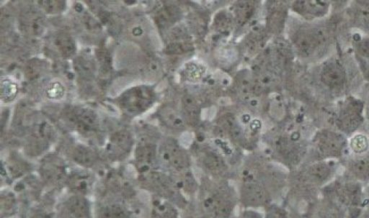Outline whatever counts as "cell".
Returning <instances> with one entry per match:
<instances>
[{
    "instance_id": "3",
    "label": "cell",
    "mask_w": 369,
    "mask_h": 218,
    "mask_svg": "<svg viewBox=\"0 0 369 218\" xmlns=\"http://www.w3.org/2000/svg\"><path fill=\"white\" fill-rule=\"evenodd\" d=\"M67 126L85 138L94 137L100 129L97 114L91 109L81 106H70L63 113Z\"/></svg>"
},
{
    "instance_id": "1",
    "label": "cell",
    "mask_w": 369,
    "mask_h": 218,
    "mask_svg": "<svg viewBox=\"0 0 369 218\" xmlns=\"http://www.w3.org/2000/svg\"><path fill=\"white\" fill-rule=\"evenodd\" d=\"M70 168L66 162L56 154L45 155L38 167V176L45 190L56 193L65 189Z\"/></svg>"
},
{
    "instance_id": "35",
    "label": "cell",
    "mask_w": 369,
    "mask_h": 218,
    "mask_svg": "<svg viewBox=\"0 0 369 218\" xmlns=\"http://www.w3.org/2000/svg\"><path fill=\"white\" fill-rule=\"evenodd\" d=\"M37 3L41 10L49 14H56L64 12L67 8L65 1H56V0H46V1H38Z\"/></svg>"
},
{
    "instance_id": "45",
    "label": "cell",
    "mask_w": 369,
    "mask_h": 218,
    "mask_svg": "<svg viewBox=\"0 0 369 218\" xmlns=\"http://www.w3.org/2000/svg\"><path fill=\"white\" fill-rule=\"evenodd\" d=\"M211 218H214V217H211Z\"/></svg>"
},
{
    "instance_id": "40",
    "label": "cell",
    "mask_w": 369,
    "mask_h": 218,
    "mask_svg": "<svg viewBox=\"0 0 369 218\" xmlns=\"http://www.w3.org/2000/svg\"><path fill=\"white\" fill-rule=\"evenodd\" d=\"M351 148L358 153H364L368 148V142L365 137L357 135L351 142Z\"/></svg>"
},
{
    "instance_id": "26",
    "label": "cell",
    "mask_w": 369,
    "mask_h": 218,
    "mask_svg": "<svg viewBox=\"0 0 369 218\" xmlns=\"http://www.w3.org/2000/svg\"><path fill=\"white\" fill-rule=\"evenodd\" d=\"M149 218H178V212L170 201L153 195Z\"/></svg>"
},
{
    "instance_id": "17",
    "label": "cell",
    "mask_w": 369,
    "mask_h": 218,
    "mask_svg": "<svg viewBox=\"0 0 369 218\" xmlns=\"http://www.w3.org/2000/svg\"><path fill=\"white\" fill-rule=\"evenodd\" d=\"M361 114V103L357 100L349 101L343 107L338 118L340 129L349 133L355 131L362 122Z\"/></svg>"
},
{
    "instance_id": "31",
    "label": "cell",
    "mask_w": 369,
    "mask_h": 218,
    "mask_svg": "<svg viewBox=\"0 0 369 218\" xmlns=\"http://www.w3.org/2000/svg\"><path fill=\"white\" fill-rule=\"evenodd\" d=\"M179 18L180 10L174 6L164 7L156 15V23L162 28L174 24Z\"/></svg>"
},
{
    "instance_id": "20",
    "label": "cell",
    "mask_w": 369,
    "mask_h": 218,
    "mask_svg": "<svg viewBox=\"0 0 369 218\" xmlns=\"http://www.w3.org/2000/svg\"><path fill=\"white\" fill-rule=\"evenodd\" d=\"M2 170L5 171L7 182H17L28 175L32 174V166L17 155H12L4 164Z\"/></svg>"
},
{
    "instance_id": "5",
    "label": "cell",
    "mask_w": 369,
    "mask_h": 218,
    "mask_svg": "<svg viewBox=\"0 0 369 218\" xmlns=\"http://www.w3.org/2000/svg\"><path fill=\"white\" fill-rule=\"evenodd\" d=\"M292 40L297 51L302 56L309 57L325 47L328 36L321 28L305 27L299 29Z\"/></svg>"
},
{
    "instance_id": "28",
    "label": "cell",
    "mask_w": 369,
    "mask_h": 218,
    "mask_svg": "<svg viewBox=\"0 0 369 218\" xmlns=\"http://www.w3.org/2000/svg\"><path fill=\"white\" fill-rule=\"evenodd\" d=\"M159 117L167 127L175 130H180L184 128V122H186V120L172 106L165 105L162 107L159 112Z\"/></svg>"
},
{
    "instance_id": "9",
    "label": "cell",
    "mask_w": 369,
    "mask_h": 218,
    "mask_svg": "<svg viewBox=\"0 0 369 218\" xmlns=\"http://www.w3.org/2000/svg\"><path fill=\"white\" fill-rule=\"evenodd\" d=\"M57 218H95L87 197L69 195L56 206Z\"/></svg>"
},
{
    "instance_id": "7",
    "label": "cell",
    "mask_w": 369,
    "mask_h": 218,
    "mask_svg": "<svg viewBox=\"0 0 369 218\" xmlns=\"http://www.w3.org/2000/svg\"><path fill=\"white\" fill-rule=\"evenodd\" d=\"M203 204L212 217L229 218L234 211L235 200L233 193L226 186H222L208 193Z\"/></svg>"
},
{
    "instance_id": "44",
    "label": "cell",
    "mask_w": 369,
    "mask_h": 218,
    "mask_svg": "<svg viewBox=\"0 0 369 218\" xmlns=\"http://www.w3.org/2000/svg\"><path fill=\"white\" fill-rule=\"evenodd\" d=\"M239 218H263V217L255 211L248 210L243 212Z\"/></svg>"
},
{
    "instance_id": "8",
    "label": "cell",
    "mask_w": 369,
    "mask_h": 218,
    "mask_svg": "<svg viewBox=\"0 0 369 218\" xmlns=\"http://www.w3.org/2000/svg\"><path fill=\"white\" fill-rule=\"evenodd\" d=\"M159 162L173 173L189 169L188 153L174 140L167 139L158 148Z\"/></svg>"
},
{
    "instance_id": "27",
    "label": "cell",
    "mask_w": 369,
    "mask_h": 218,
    "mask_svg": "<svg viewBox=\"0 0 369 218\" xmlns=\"http://www.w3.org/2000/svg\"><path fill=\"white\" fill-rule=\"evenodd\" d=\"M1 218H12L19 213L21 202L14 190H5L1 193Z\"/></svg>"
},
{
    "instance_id": "22",
    "label": "cell",
    "mask_w": 369,
    "mask_h": 218,
    "mask_svg": "<svg viewBox=\"0 0 369 218\" xmlns=\"http://www.w3.org/2000/svg\"><path fill=\"white\" fill-rule=\"evenodd\" d=\"M321 80L323 84L330 88H341L346 83V72L340 63L332 61L323 67Z\"/></svg>"
},
{
    "instance_id": "16",
    "label": "cell",
    "mask_w": 369,
    "mask_h": 218,
    "mask_svg": "<svg viewBox=\"0 0 369 218\" xmlns=\"http://www.w3.org/2000/svg\"><path fill=\"white\" fill-rule=\"evenodd\" d=\"M95 218H137L136 212L124 201L103 199L95 210Z\"/></svg>"
},
{
    "instance_id": "2",
    "label": "cell",
    "mask_w": 369,
    "mask_h": 218,
    "mask_svg": "<svg viewBox=\"0 0 369 218\" xmlns=\"http://www.w3.org/2000/svg\"><path fill=\"white\" fill-rule=\"evenodd\" d=\"M156 99L155 91L149 86L140 85L125 91L117 100L120 110L132 116H140L153 105Z\"/></svg>"
},
{
    "instance_id": "12",
    "label": "cell",
    "mask_w": 369,
    "mask_h": 218,
    "mask_svg": "<svg viewBox=\"0 0 369 218\" xmlns=\"http://www.w3.org/2000/svg\"><path fill=\"white\" fill-rule=\"evenodd\" d=\"M96 184V177L92 171L85 168L70 169L65 189L70 195L88 197L95 190Z\"/></svg>"
},
{
    "instance_id": "29",
    "label": "cell",
    "mask_w": 369,
    "mask_h": 218,
    "mask_svg": "<svg viewBox=\"0 0 369 218\" xmlns=\"http://www.w3.org/2000/svg\"><path fill=\"white\" fill-rule=\"evenodd\" d=\"M54 44L59 53L64 58H71L76 53L75 41L67 33L61 32L58 34L54 39Z\"/></svg>"
},
{
    "instance_id": "38",
    "label": "cell",
    "mask_w": 369,
    "mask_h": 218,
    "mask_svg": "<svg viewBox=\"0 0 369 218\" xmlns=\"http://www.w3.org/2000/svg\"><path fill=\"white\" fill-rule=\"evenodd\" d=\"M74 68L81 75L85 76H89L94 72V67H92L91 62L82 56L74 60Z\"/></svg>"
},
{
    "instance_id": "36",
    "label": "cell",
    "mask_w": 369,
    "mask_h": 218,
    "mask_svg": "<svg viewBox=\"0 0 369 218\" xmlns=\"http://www.w3.org/2000/svg\"><path fill=\"white\" fill-rule=\"evenodd\" d=\"M192 50V44L188 41H174L167 45L166 52L171 55H178L186 54Z\"/></svg>"
},
{
    "instance_id": "6",
    "label": "cell",
    "mask_w": 369,
    "mask_h": 218,
    "mask_svg": "<svg viewBox=\"0 0 369 218\" xmlns=\"http://www.w3.org/2000/svg\"><path fill=\"white\" fill-rule=\"evenodd\" d=\"M55 131L44 120L35 124L25 140L24 151L30 157H39L49 150L54 142Z\"/></svg>"
},
{
    "instance_id": "25",
    "label": "cell",
    "mask_w": 369,
    "mask_h": 218,
    "mask_svg": "<svg viewBox=\"0 0 369 218\" xmlns=\"http://www.w3.org/2000/svg\"><path fill=\"white\" fill-rule=\"evenodd\" d=\"M349 178L361 184L369 182V154L359 155L348 166Z\"/></svg>"
},
{
    "instance_id": "23",
    "label": "cell",
    "mask_w": 369,
    "mask_h": 218,
    "mask_svg": "<svg viewBox=\"0 0 369 218\" xmlns=\"http://www.w3.org/2000/svg\"><path fill=\"white\" fill-rule=\"evenodd\" d=\"M328 1H297L293 9L304 18L314 19L326 17L330 10Z\"/></svg>"
},
{
    "instance_id": "19",
    "label": "cell",
    "mask_w": 369,
    "mask_h": 218,
    "mask_svg": "<svg viewBox=\"0 0 369 218\" xmlns=\"http://www.w3.org/2000/svg\"><path fill=\"white\" fill-rule=\"evenodd\" d=\"M242 197L245 204L260 207L266 204L268 196L262 184L253 179H249L243 184Z\"/></svg>"
},
{
    "instance_id": "11",
    "label": "cell",
    "mask_w": 369,
    "mask_h": 218,
    "mask_svg": "<svg viewBox=\"0 0 369 218\" xmlns=\"http://www.w3.org/2000/svg\"><path fill=\"white\" fill-rule=\"evenodd\" d=\"M134 146L132 134L127 130L114 132L109 138L105 148V157L112 162L126 160L131 154Z\"/></svg>"
},
{
    "instance_id": "39",
    "label": "cell",
    "mask_w": 369,
    "mask_h": 218,
    "mask_svg": "<svg viewBox=\"0 0 369 218\" xmlns=\"http://www.w3.org/2000/svg\"><path fill=\"white\" fill-rule=\"evenodd\" d=\"M2 98L9 101L14 98L17 93V87L9 81H3L1 87Z\"/></svg>"
},
{
    "instance_id": "18",
    "label": "cell",
    "mask_w": 369,
    "mask_h": 218,
    "mask_svg": "<svg viewBox=\"0 0 369 218\" xmlns=\"http://www.w3.org/2000/svg\"><path fill=\"white\" fill-rule=\"evenodd\" d=\"M54 193L49 192L36 204L23 207L20 218H57L56 207H54V196H51Z\"/></svg>"
},
{
    "instance_id": "14",
    "label": "cell",
    "mask_w": 369,
    "mask_h": 218,
    "mask_svg": "<svg viewBox=\"0 0 369 218\" xmlns=\"http://www.w3.org/2000/svg\"><path fill=\"white\" fill-rule=\"evenodd\" d=\"M158 148L149 142L138 144L134 152V165L138 175L158 169Z\"/></svg>"
},
{
    "instance_id": "15",
    "label": "cell",
    "mask_w": 369,
    "mask_h": 218,
    "mask_svg": "<svg viewBox=\"0 0 369 218\" xmlns=\"http://www.w3.org/2000/svg\"><path fill=\"white\" fill-rule=\"evenodd\" d=\"M70 160L76 166L87 170H101V160L94 149L81 144H74L67 150Z\"/></svg>"
},
{
    "instance_id": "33",
    "label": "cell",
    "mask_w": 369,
    "mask_h": 218,
    "mask_svg": "<svg viewBox=\"0 0 369 218\" xmlns=\"http://www.w3.org/2000/svg\"><path fill=\"white\" fill-rule=\"evenodd\" d=\"M352 13L355 22L361 27L369 30V2H357Z\"/></svg>"
},
{
    "instance_id": "21",
    "label": "cell",
    "mask_w": 369,
    "mask_h": 218,
    "mask_svg": "<svg viewBox=\"0 0 369 218\" xmlns=\"http://www.w3.org/2000/svg\"><path fill=\"white\" fill-rule=\"evenodd\" d=\"M336 173L335 164L331 161H320L308 169V179L315 186H322L329 183Z\"/></svg>"
},
{
    "instance_id": "34",
    "label": "cell",
    "mask_w": 369,
    "mask_h": 218,
    "mask_svg": "<svg viewBox=\"0 0 369 218\" xmlns=\"http://www.w3.org/2000/svg\"><path fill=\"white\" fill-rule=\"evenodd\" d=\"M220 122L222 128L234 139L240 141L242 138L241 127L235 116L230 114L225 115L221 118Z\"/></svg>"
},
{
    "instance_id": "24",
    "label": "cell",
    "mask_w": 369,
    "mask_h": 218,
    "mask_svg": "<svg viewBox=\"0 0 369 218\" xmlns=\"http://www.w3.org/2000/svg\"><path fill=\"white\" fill-rule=\"evenodd\" d=\"M20 25L23 33L30 36H40L45 30L43 18L34 10H29L22 15Z\"/></svg>"
},
{
    "instance_id": "30",
    "label": "cell",
    "mask_w": 369,
    "mask_h": 218,
    "mask_svg": "<svg viewBox=\"0 0 369 218\" xmlns=\"http://www.w3.org/2000/svg\"><path fill=\"white\" fill-rule=\"evenodd\" d=\"M182 107L184 120L191 126H195L200 118V108L195 98L191 96H184Z\"/></svg>"
},
{
    "instance_id": "42",
    "label": "cell",
    "mask_w": 369,
    "mask_h": 218,
    "mask_svg": "<svg viewBox=\"0 0 369 218\" xmlns=\"http://www.w3.org/2000/svg\"><path fill=\"white\" fill-rule=\"evenodd\" d=\"M265 218H288V212L282 208L273 206L268 209Z\"/></svg>"
},
{
    "instance_id": "41",
    "label": "cell",
    "mask_w": 369,
    "mask_h": 218,
    "mask_svg": "<svg viewBox=\"0 0 369 218\" xmlns=\"http://www.w3.org/2000/svg\"><path fill=\"white\" fill-rule=\"evenodd\" d=\"M357 50L359 56L369 62V38L361 40L357 45Z\"/></svg>"
},
{
    "instance_id": "37",
    "label": "cell",
    "mask_w": 369,
    "mask_h": 218,
    "mask_svg": "<svg viewBox=\"0 0 369 218\" xmlns=\"http://www.w3.org/2000/svg\"><path fill=\"white\" fill-rule=\"evenodd\" d=\"M285 17V10L282 8H280V6L279 8H275L269 17L268 23L271 28L274 31L282 28Z\"/></svg>"
},
{
    "instance_id": "43",
    "label": "cell",
    "mask_w": 369,
    "mask_h": 218,
    "mask_svg": "<svg viewBox=\"0 0 369 218\" xmlns=\"http://www.w3.org/2000/svg\"><path fill=\"white\" fill-rule=\"evenodd\" d=\"M218 21H217V25L218 27V29H220L222 30H225L227 29V27H229L230 21L229 18L226 17V15L222 14V17H218Z\"/></svg>"
},
{
    "instance_id": "13",
    "label": "cell",
    "mask_w": 369,
    "mask_h": 218,
    "mask_svg": "<svg viewBox=\"0 0 369 218\" xmlns=\"http://www.w3.org/2000/svg\"><path fill=\"white\" fill-rule=\"evenodd\" d=\"M346 146L347 142L344 136L334 131H322L317 138V149L323 160L341 157Z\"/></svg>"
},
{
    "instance_id": "10",
    "label": "cell",
    "mask_w": 369,
    "mask_h": 218,
    "mask_svg": "<svg viewBox=\"0 0 369 218\" xmlns=\"http://www.w3.org/2000/svg\"><path fill=\"white\" fill-rule=\"evenodd\" d=\"M334 193L338 204L350 210L358 209L363 199L362 184L347 178L334 184Z\"/></svg>"
},
{
    "instance_id": "4",
    "label": "cell",
    "mask_w": 369,
    "mask_h": 218,
    "mask_svg": "<svg viewBox=\"0 0 369 218\" xmlns=\"http://www.w3.org/2000/svg\"><path fill=\"white\" fill-rule=\"evenodd\" d=\"M137 183L143 190L167 200L176 197L180 191L173 178L158 169L138 175Z\"/></svg>"
},
{
    "instance_id": "32",
    "label": "cell",
    "mask_w": 369,
    "mask_h": 218,
    "mask_svg": "<svg viewBox=\"0 0 369 218\" xmlns=\"http://www.w3.org/2000/svg\"><path fill=\"white\" fill-rule=\"evenodd\" d=\"M255 1L238 2L235 8V17L239 25L247 23L253 17L256 9Z\"/></svg>"
}]
</instances>
